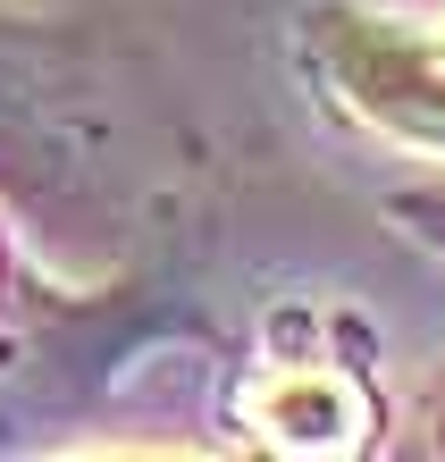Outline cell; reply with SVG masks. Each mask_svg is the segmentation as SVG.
I'll list each match as a JSON object with an SVG mask.
<instances>
[{
	"label": "cell",
	"instance_id": "1",
	"mask_svg": "<svg viewBox=\"0 0 445 462\" xmlns=\"http://www.w3.org/2000/svg\"><path fill=\"white\" fill-rule=\"evenodd\" d=\"M320 51H328V68L345 76L353 110H370L378 126H395L403 143L445 152V60L437 51L395 34L386 17H345V9L320 17Z\"/></svg>",
	"mask_w": 445,
	"mask_h": 462
},
{
	"label": "cell",
	"instance_id": "2",
	"mask_svg": "<svg viewBox=\"0 0 445 462\" xmlns=\"http://www.w3.org/2000/svg\"><path fill=\"white\" fill-rule=\"evenodd\" d=\"M244 420L261 429L269 446H286V454H345L370 438V403H361L353 378L337 370H269L244 387Z\"/></svg>",
	"mask_w": 445,
	"mask_h": 462
},
{
	"label": "cell",
	"instance_id": "3",
	"mask_svg": "<svg viewBox=\"0 0 445 462\" xmlns=\"http://www.w3.org/2000/svg\"><path fill=\"white\" fill-rule=\"evenodd\" d=\"M403 219H412V227H421V236L437 244V253H445V194H421V202H403Z\"/></svg>",
	"mask_w": 445,
	"mask_h": 462
}]
</instances>
